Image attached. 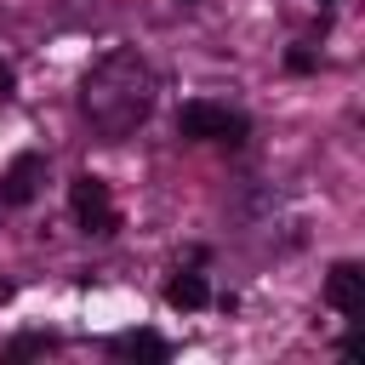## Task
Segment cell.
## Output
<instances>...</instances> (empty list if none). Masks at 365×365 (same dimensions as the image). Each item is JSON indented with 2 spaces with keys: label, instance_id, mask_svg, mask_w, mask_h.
<instances>
[{
  "label": "cell",
  "instance_id": "obj_1",
  "mask_svg": "<svg viewBox=\"0 0 365 365\" xmlns=\"http://www.w3.org/2000/svg\"><path fill=\"white\" fill-rule=\"evenodd\" d=\"M154 91H160V80H154L148 57L137 46H114V51H103L86 68V80H80V114L108 143H120V137H131L154 114Z\"/></svg>",
  "mask_w": 365,
  "mask_h": 365
},
{
  "label": "cell",
  "instance_id": "obj_2",
  "mask_svg": "<svg viewBox=\"0 0 365 365\" xmlns=\"http://www.w3.org/2000/svg\"><path fill=\"white\" fill-rule=\"evenodd\" d=\"M177 137H182V143H222V148H240V143L251 137V120L234 114V108H222V103H211V97H194V103L177 108Z\"/></svg>",
  "mask_w": 365,
  "mask_h": 365
},
{
  "label": "cell",
  "instance_id": "obj_3",
  "mask_svg": "<svg viewBox=\"0 0 365 365\" xmlns=\"http://www.w3.org/2000/svg\"><path fill=\"white\" fill-rule=\"evenodd\" d=\"M68 211H74V222H80L86 234H114V228H120L114 194H108V182H103V177H91V171L68 182Z\"/></svg>",
  "mask_w": 365,
  "mask_h": 365
},
{
  "label": "cell",
  "instance_id": "obj_4",
  "mask_svg": "<svg viewBox=\"0 0 365 365\" xmlns=\"http://www.w3.org/2000/svg\"><path fill=\"white\" fill-rule=\"evenodd\" d=\"M40 182H46V154H17L11 165H6V177H0V205H29L34 194H40Z\"/></svg>",
  "mask_w": 365,
  "mask_h": 365
},
{
  "label": "cell",
  "instance_id": "obj_5",
  "mask_svg": "<svg viewBox=\"0 0 365 365\" xmlns=\"http://www.w3.org/2000/svg\"><path fill=\"white\" fill-rule=\"evenodd\" d=\"M325 302H331L336 314L359 319V314H365V268H359V262H336V268L325 274Z\"/></svg>",
  "mask_w": 365,
  "mask_h": 365
},
{
  "label": "cell",
  "instance_id": "obj_6",
  "mask_svg": "<svg viewBox=\"0 0 365 365\" xmlns=\"http://www.w3.org/2000/svg\"><path fill=\"white\" fill-rule=\"evenodd\" d=\"M108 354H114V359H143V365H165V359H171V342H165V336H154V331H120V336L108 342Z\"/></svg>",
  "mask_w": 365,
  "mask_h": 365
},
{
  "label": "cell",
  "instance_id": "obj_7",
  "mask_svg": "<svg viewBox=\"0 0 365 365\" xmlns=\"http://www.w3.org/2000/svg\"><path fill=\"white\" fill-rule=\"evenodd\" d=\"M165 302H171V308H182V314L205 308V302H211V285H205V274H194V268H177V274L165 279Z\"/></svg>",
  "mask_w": 365,
  "mask_h": 365
},
{
  "label": "cell",
  "instance_id": "obj_8",
  "mask_svg": "<svg viewBox=\"0 0 365 365\" xmlns=\"http://www.w3.org/2000/svg\"><path fill=\"white\" fill-rule=\"evenodd\" d=\"M40 354H57V336H51V331H23V336H11V342L0 348L6 365H17V359H40Z\"/></svg>",
  "mask_w": 365,
  "mask_h": 365
},
{
  "label": "cell",
  "instance_id": "obj_9",
  "mask_svg": "<svg viewBox=\"0 0 365 365\" xmlns=\"http://www.w3.org/2000/svg\"><path fill=\"white\" fill-rule=\"evenodd\" d=\"M285 68H291V74H308V68H314V51H302V46L285 51Z\"/></svg>",
  "mask_w": 365,
  "mask_h": 365
},
{
  "label": "cell",
  "instance_id": "obj_10",
  "mask_svg": "<svg viewBox=\"0 0 365 365\" xmlns=\"http://www.w3.org/2000/svg\"><path fill=\"white\" fill-rule=\"evenodd\" d=\"M17 91V74H11V63H0V97H11Z\"/></svg>",
  "mask_w": 365,
  "mask_h": 365
},
{
  "label": "cell",
  "instance_id": "obj_11",
  "mask_svg": "<svg viewBox=\"0 0 365 365\" xmlns=\"http://www.w3.org/2000/svg\"><path fill=\"white\" fill-rule=\"evenodd\" d=\"M6 297H11V285H6V279H0V302H6Z\"/></svg>",
  "mask_w": 365,
  "mask_h": 365
},
{
  "label": "cell",
  "instance_id": "obj_12",
  "mask_svg": "<svg viewBox=\"0 0 365 365\" xmlns=\"http://www.w3.org/2000/svg\"><path fill=\"white\" fill-rule=\"evenodd\" d=\"M319 6H331V0H319Z\"/></svg>",
  "mask_w": 365,
  "mask_h": 365
}]
</instances>
